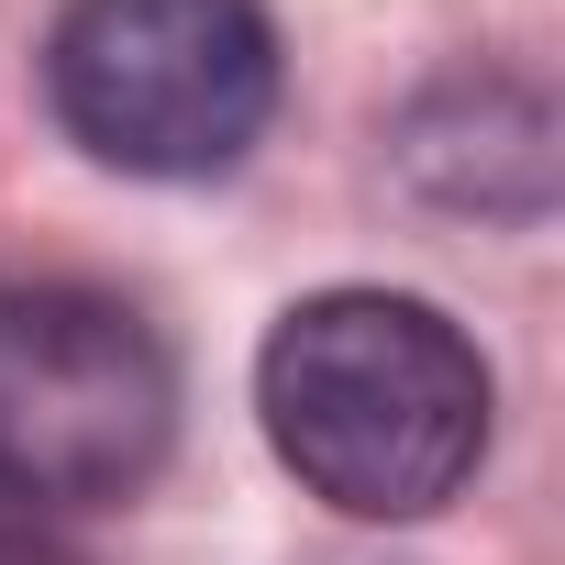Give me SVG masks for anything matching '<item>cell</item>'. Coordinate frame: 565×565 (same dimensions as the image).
Returning a JSON list of instances; mask_svg holds the SVG:
<instances>
[{"label": "cell", "mask_w": 565, "mask_h": 565, "mask_svg": "<svg viewBox=\"0 0 565 565\" xmlns=\"http://www.w3.org/2000/svg\"><path fill=\"white\" fill-rule=\"evenodd\" d=\"M255 411L277 466L355 521H422L488 455V366L411 289L300 300L255 355Z\"/></svg>", "instance_id": "6da1fadb"}, {"label": "cell", "mask_w": 565, "mask_h": 565, "mask_svg": "<svg viewBox=\"0 0 565 565\" xmlns=\"http://www.w3.org/2000/svg\"><path fill=\"white\" fill-rule=\"evenodd\" d=\"M45 89L100 167L222 178L277 111V23L266 0H67Z\"/></svg>", "instance_id": "7a4b0ae2"}, {"label": "cell", "mask_w": 565, "mask_h": 565, "mask_svg": "<svg viewBox=\"0 0 565 565\" xmlns=\"http://www.w3.org/2000/svg\"><path fill=\"white\" fill-rule=\"evenodd\" d=\"M178 366L111 289H0V488L23 510H111L167 466Z\"/></svg>", "instance_id": "3957f363"}, {"label": "cell", "mask_w": 565, "mask_h": 565, "mask_svg": "<svg viewBox=\"0 0 565 565\" xmlns=\"http://www.w3.org/2000/svg\"><path fill=\"white\" fill-rule=\"evenodd\" d=\"M34 554H45V510H23L0 488V565H34Z\"/></svg>", "instance_id": "277c9868"}]
</instances>
